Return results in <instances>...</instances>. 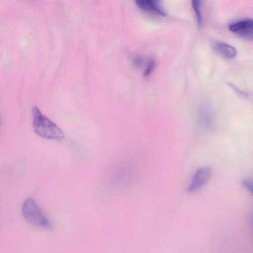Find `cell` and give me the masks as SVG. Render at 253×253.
<instances>
[{
  "mask_svg": "<svg viewBox=\"0 0 253 253\" xmlns=\"http://www.w3.org/2000/svg\"><path fill=\"white\" fill-rule=\"evenodd\" d=\"M33 128L39 136L48 139L60 140L65 134L62 130L46 116L37 106L33 109Z\"/></svg>",
  "mask_w": 253,
  "mask_h": 253,
  "instance_id": "cell-1",
  "label": "cell"
},
{
  "mask_svg": "<svg viewBox=\"0 0 253 253\" xmlns=\"http://www.w3.org/2000/svg\"><path fill=\"white\" fill-rule=\"evenodd\" d=\"M22 212L24 218L31 224L45 229H50L51 224L36 202L32 198L24 202Z\"/></svg>",
  "mask_w": 253,
  "mask_h": 253,
  "instance_id": "cell-2",
  "label": "cell"
},
{
  "mask_svg": "<svg viewBox=\"0 0 253 253\" xmlns=\"http://www.w3.org/2000/svg\"><path fill=\"white\" fill-rule=\"evenodd\" d=\"M232 33L247 40H252L253 36V22L252 19L246 18L232 23L228 26Z\"/></svg>",
  "mask_w": 253,
  "mask_h": 253,
  "instance_id": "cell-3",
  "label": "cell"
},
{
  "mask_svg": "<svg viewBox=\"0 0 253 253\" xmlns=\"http://www.w3.org/2000/svg\"><path fill=\"white\" fill-rule=\"evenodd\" d=\"M211 175V169L209 167H204L198 169L194 175L188 187V192L192 193L200 189L208 182Z\"/></svg>",
  "mask_w": 253,
  "mask_h": 253,
  "instance_id": "cell-4",
  "label": "cell"
},
{
  "mask_svg": "<svg viewBox=\"0 0 253 253\" xmlns=\"http://www.w3.org/2000/svg\"><path fill=\"white\" fill-rule=\"evenodd\" d=\"M136 4L141 10L161 16L167 14L162 4V0H134Z\"/></svg>",
  "mask_w": 253,
  "mask_h": 253,
  "instance_id": "cell-5",
  "label": "cell"
},
{
  "mask_svg": "<svg viewBox=\"0 0 253 253\" xmlns=\"http://www.w3.org/2000/svg\"><path fill=\"white\" fill-rule=\"evenodd\" d=\"M215 51L222 57L231 59L237 55V50L233 46L223 42H218L215 45Z\"/></svg>",
  "mask_w": 253,
  "mask_h": 253,
  "instance_id": "cell-6",
  "label": "cell"
},
{
  "mask_svg": "<svg viewBox=\"0 0 253 253\" xmlns=\"http://www.w3.org/2000/svg\"><path fill=\"white\" fill-rule=\"evenodd\" d=\"M192 5L195 12L197 23L199 27L202 26V16L201 9V0H191Z\"/></svg>",
  "mask_w": 253,
  "mask_h": 253,
  "instance_id": "cell-7",
  "label": "cell"
},
{
  "mask_svg": "<svg viewBox=\"0 0 253 253\" xmlns=\"http://www.w3.org/2000/svg\"><path fill=\"white\" fill-rule=\"evenodd\" d=\"M156 63L154 60L149 59L147 60L143 75L145 77H149L152 73L155 67Z\"/></svg>",
  "mask_w": 253,
  "mask_h": 253,
  "instance_id": "cell-8",
  "label": "cell"
},
{
  "mask_svg": "<svg viewBox=\"0 0 253 253\" xmlns=\"http://www.w3.org/2000/svg\"><path fill=\"white\" fill-rule=\"evenodd\" d=\"M242 184L243 186L248 189L251 193H252L253 184L252 181L247 179H244L242 181Z\"/></svg>",
  "mask_w": 253,
  "mask_h": 253,
  "instance_id": "cell-9",
  "label": "cell"
}]
</instances>
